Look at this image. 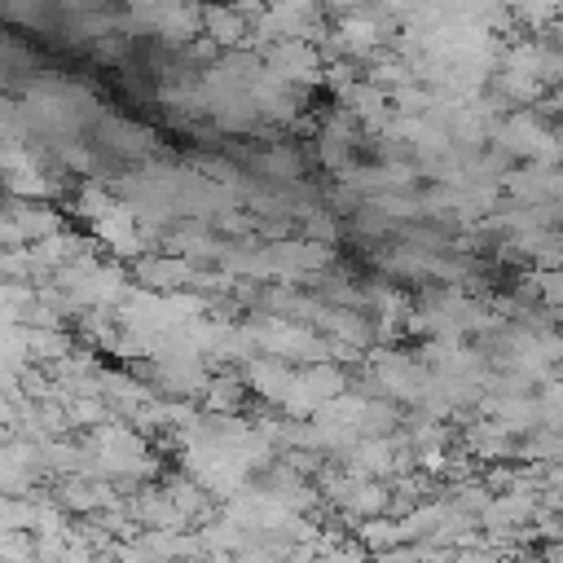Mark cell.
Instances as JSON below:
<instances>
[{
  "mask_svg": "<svg viewBox=\"0 0 563 563\" xmlns=\"http://www.w3.org/2000/svg\"><path fill=\"white\" fill-rule=\"evenodd\" d=\"M264 70L273 79H282V84L299 88V84L321 79V57H317V48L308 40H286V44H273L268 48V66Z\"/></svg>",
  "mask_w": 563,
  "mask_h": 563,
  "instance_id": "cell-3",
  "label": "cell"
},
{
  "mask_svg": "<svg viewBox=\"0 0 563 563\" xmlns=\"http://www.w3.org/2000/svg\"><path fill=\"white\" fill-rule=\"evenodd\" d=\"M339 396H343V374L330 369V365H317V369H299L295 374L290 396H286V409L290 413H321Z\"/></svg>",
  "mask_w": 563,
  "mask_h": 563,
  "instance_id": "cell-2",
  "label": "cell"
},
{
  "mask_svg": "<svg viewBox=\"0 0 563 563\" xmlns=\"http://www.w3.org/2000/svg\"><path fill=\"white\" fill-rule=\"evenodd\" d=\"M493 141H497V150L519 154V158H528V163H554L559 150H563V141H559L537 114H528V110L501 119L497 132H493Z\"/></svg>",
  "mask_w": 563,
  "mask_h": 563,
  "instance_id": "cell-1",
  "label": "cell"
},
{
  "mask_svg": "<svg viewBox=\"0 0 563 563\" xmlns=\"http://www.w3.org/2000/svg\"><path fill=\"white\" fill-rule=\"evenodd\" d=\"M246 378L255 383V391L260 396H268V400H277V405H286V396H290V383H295V374L273 356V361H251V369H246Z\"/></svg>",
  "mask_w": 563,
  "mask_h": 563,
  "instance_id": "cell-5",
  "label": "cell"
},
{
  "mask_svg": "<svg viewBox=\"0 0 563 563\" xmlns=\"http://www.w3.org/2000/svg\"><path fill=\"white\" fill-rule=\"evenodd\" d=\"M510 189L528 202H541V198H554L563 194V167L554 163H528L523 172H510Z\"/></svg>",
  "mask_w": 563,
  "mask_h": 563,
  "instance_id": "cell-4",
  "label": "cell"
},
{
  "mask_svg": "<svg viewBox=\"0 0 563 563\" xmlns=\"http://www.w3.org/2000/svg\"><path fill=\"white\" fill-rule=\"evenodd\" d=\"M202 22H207V31H211L216 44H233L242 35V13L238 9H207Z\"/></svg>",
  "mask_w": 563,
  "mask_h": 563,
  "instance_id": "cell-6",
  "label": "cell"
},
{
  "mask_svg": "<svg viewBox=\"0 0 563 563\" xmlns=\"http://www.w3.org/2000/svg\"><path fill=\"white\" fill-rule=\"evenodd\" d=\"M238 400H242V387H238L233 378H216L211 391H207V405H211V409H233Z\"/></svg>",
  "mask_w": 563,
  "mask_h": 563,
  "instance_id": "cell-7",
  "label": "cell"
},
{
  "mask_svg": "<svg viewBox=\"0 0 563 563\" xmlns=\"http://www.w3.org/2000/svg\"><path fill=\"white\" fill-rule=\"evenodd\" d=\"M559 141H563V128H559Z\"/></svg>",
  "mask_w": 563,
  "mask_h": 563,
  "instance_id": "cell-8",
  "label": "cell"
}]
</instances>
